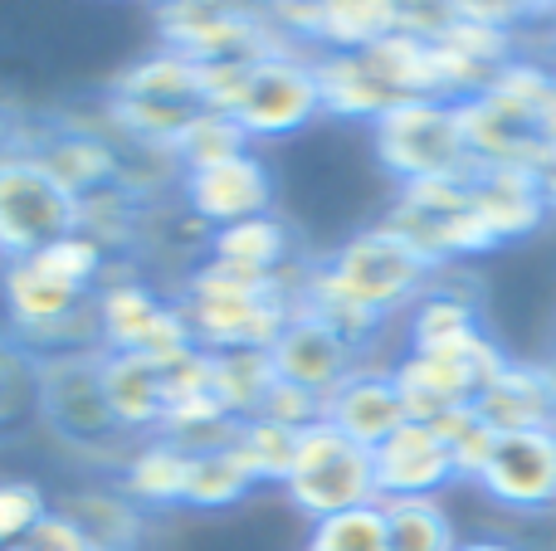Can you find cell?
I'll return each mask as SVG.
<instances>
[{
	"label": "cell",
	"instance_id": "1",
	"mask_svg": "<svg viewBox=\"0 0 556 551\" xmlns=\"http://www.w3.org/2000/svg\"><path fill=\"white\" fill-rule=\"evenodd\" d=\"M113 254L93 234L74 230L45 244L39 254L0 264V303H5L10 337L35 357L98 351L93 293L113 273Z\"/></svg>",
	"mask_w": 556,
	"mask_h": 551
},
{
	"label": "cell",
	"instance_id": "2",
	"mask_svg": "<svg viewBox=\"0 0 556 551\" xmlns=\"http://www.w3.org/2000/svg\"><path fill=\"white\" fill-rule=\"evenodd\" d=\"M176 303L186 312L191 342L211 357H220V351H269L298 312L288 279H244V273H230L211 259L191 269L186 293Z\"/></svg>",
	"mask_w": 556,
	"mask_h": 551
},
{
	"label": "cell",
	"instance_id": "3",
	"mask_svg": "<svg viewBox=\"0 0 556 551\" xmlns=\"http://www.w3.org/2000/svg\"><path fill=\"white\" fill-rule=\"evenodd\" d=\"M201 113H211L201 64L186 54H172V49H152L132 68H123L113 78V93H108V117H113L117 132L166 156L176 152L181 132Z\"/></svg>",
	"mask_w": 556,
	"mask_h": 551
},
{
	"label": "cell",
	"instance_id": "4",
	"mask_svg": "<svg viewBox=\"0 0 556 551\" xmlns=\"http://www.w3.org/2000/svg\"><path fill=\"white\" fill-rule=\"evenodd\" d=\"M303 273L317 283V289L332 293V298L352 303V308H362L366 318L386 322L391 312L415 308V298L430 289L434 269L401 240V234L376 225V230L352 234V240H346L342 249H332L327 259L307 264Z\"/></svg>",
	"mask_w": 556,
	"mask_h": 551
},
{
	"label": "cell",
	"instance_id": "5",
	"mask_svg": "<svg viewBox=\"0 0 556 551\" xmlns=\"http://www.w3.org/2000/svg\"><path fill=\"white\" fill-rule=\"evenodd\" d=\"M371 137L381 166L401 185L464 181L479 171L464 137L459 103H444V98H415V103L391 107L381 123H371Z\"/></svg>",
	"mask_w": 556,
	"mask_h": 551
},
{
	"label": "cell",
	"instance_id": "6",
	"mask_svg": "<svg viewBox=\"0 0 556 551\" xmlns=\"http://www.w3.org/2000/svg\"><path fill=\"white\" fill-rule=\"evenodd\" d=\"M508 357L503 347L489 337V332H473L464 342H450V347L434 351H405L395 371V386H401L405 415L420 420V425H434V420L454 415V410L479 406V396L503 376Z\"/></svg>",
	"mask_w": 556,
	"mask_h": 551
},
{
	"label": "cell",
	"instance_id": "7",
	"mask_svg": "<svg viewBox=\"0 0 556 551\" xmlns=\"http://www.w3.org/2000/svg\"><path fill=\"white\" fill-rule=\"evenodd\" d=\"M156 49L186 54L195 64H260L278 54L283 35L269 15L244 5H215V0H172L156 5Z\"/></svg>",
	"mask_w": 556,
	"mask_h": 551
},
{
	"label": "cell",
	"instance_id": "8",
	"mask_svg": "<svg viewBox=\"0 0 556 551\" xmlns=\"http://www.w3.org/2000/svg\"><path fill=\"white\" fill-rule=\"evenodd\" d=\"M386 230L401 234L430 269L459 259V254H489V225L479 215L469 176L464 181H420V185H401Z\"/></svg>",
	"mask_w": 556,
	"mask_h": 551
},
{
	"label": "cell",
	"instance_id": "9",
	"mask_svg": "<svg viewBox=\"0 0 556 551\" xmlns=\"http://www.w3.org/2000/svg\"><path fill=\"white\" fill-rule=\"evenodd\" d=\"M288 503L298 513H307L313 523L332 513H346V508L362 503H381L376 498V469H371V449H362L356 439H346L342 430H332L327 420L307 425L298 435V454L293 469H288L283 484Z\"/></svg>",
	"mask_w": 556,
	"mask_h": 551
},
{
	"label": "cell",
	"instance_id": "10",
	"mask_svg": "<svg viewBox=\"0 0 556 551\" xmlns=\"http://www.w3.org/2000/svg\"><path fill=\"white\" fill-rule=\"evenodd\" d=\"M93 322H98V351H117V357L166 361L181 347H191V328H186L181 303L162 298L137 273H108L98 283Z\"/></svg>",
	"mask_w": 556,
	"mask_h": 551
},
{
	"label": "cell",
	"instance_id": "11",
	"mask_svg": "<svg viewBox=\"0 0 556 551\" xmlns=\"http://www.w3.org/2000/svg\"><path fill=\"white\" fill-rule=\"evenodd\" d=\"M78 230V201L35 162L15 152L0 162V259H25Z\"/></svg>",
	"mask_w": 556,
	"mask_h": 551
},
{
	"label": "cell",
	"instance_id": "12",
	"mask_svg": "<svg viewBox=\"0 0 556 551\" xmlns=\"http://www.w3.org/2000/svg\"><path fill=\"white\" fill-rule=\"evenodd\" d=\"M39 420L64 439L68 449L98 454L113 439H123L113 410L103 396V371L98 351H64V357H39Z\"/></svg>",
	"mask_w": 556,
	"mask_h": 551
},
{
	"label": "cell",
	"instance_id": "13",
	"mask_svg": "<svg viewBox=\"0 0 556 551\" xmlns=\"http://www.w3.org/2000/svg\"><path fill=\"white\" fill-rule=\"evenodd\" d=\"M313 117H323V88H317V64L298 49H278L250 68L244 98L235 107V123L254 137H293Z\"/></svg>",
	"mask_w": 556,
	"mask_h": 551
},
{
	"label": "cell",
	"instance_id": "14",
	"mask_svg": "<svg viewBox=\"0 0 556 551\" xmlns=\"http://www.w3.org/2000/svg\"><path fill=\"white\" fill-rule=\"evenodd\" d=\"M278 35H298L317 44L323 54H362L376 39L401 29V5L395 0H288V5L264 10Z\"/></svg>",
	"mask_w": 556,
	"mask_h": 551
},
{
	"label": "cell",
	"instance_id": "15",
	"mask_svg": "<svg viewBox=\"0 0 556 551\" xmlns=\"http://www.w3.org/2000/svg\"><path fill=\"white\" fill-rule=\"evenodd\" d=\"M479 488L513 513L556 508V425L513 430L493 439V454L479 474Z\"/></svg>",
	"mask_w": 556,
	"mask_h": 551
},
{
	"label": "cell",
	"instance_id": "16",
	"mask_svg": "<svg viewBox=\"0 0 556 551\" xmlns=\"http://www.w3.org/2000/svg\"><path fill=\"white\" fill-rule=\"evenodd\" d=\"M181 201H186V215L195 225H205V230H225V225L254 220V215H274V171L264 156L244 152L235 162L186 171Z\"/></svg>",
	"mask_w": 556,
	"mask_h": 551
},
{
	"label": "cell",
	"instance_id": "17",
	"mask_svg": "<svg viewBox=\"0 0 556 551\" xmlns=\"http://www.w3.org/2000/svg\"><path fill=\"white\" fill-rule=\"evenodd\" d=\"M371 469H376V498H381V503L434 498L450 478H459L444 435L434 425H420V420H405L386 445H376Z\"/></svg>",
	"mask_w": 556,
	"mask_h": 551
},
{
	"label": "cell",
	"instance_id": "18",
	"mask_svg": "<svg viewBox=\"0 0 556 551\" xmlns=\"http://www.w3.org/2000/svg\"><path fill=\"white\" fill-rule=\"evenodd\" d=\"M269 361H274V376L283 381V386H298L317 400H327L356 367H362V357H356L332 328L307 318V312H293V322L278 332V342L269 347Z\"/></svg>",
	"mask_w": 556,
	"mask_h": 551
},
{
	"label": "cell",
	"instance_id": "19",
	"mask_svg": "<svg viewBox=\"0 0 556 551\" xmlns=\"http://www.w3.org/2000/svg\"><path fill=\"white\" fill-rule=\"evenodd\" d=\"M25 152L64 185L74 201L108 191V185H123V152H117L113 137L88 132V127H54L45 137H25Z\"/></svg>",
	"mask_w": 556,
	"mask_h": 551
},
{
	"label": "cell",
	"instance_id": "20",
	"mask_svg": "<svg viewBox=\"0 0 556 551\" xmlns=\"http://www.w3.org/2000/svg\"><path fill=\"white\" fill-rule=\"evenodd\" d=\"M323 420L332 430H342L346 439H356L362 449H376L405 425V400L395 386V371L386 367H356L332 396L323 400Z\"/></svg>",
	"mask_w": 556,
	"mask_h": 551
},
{
	"label": "cell",
	"instance_id": "21",
	"mask_svg": "<svg viewBox=\"0 0 556 551\" xmlns=\"http://www.w3.org/2000/svg\"><path fill=\"white\" fill-rule=\"evenodd\" d=\"M205 259L230 273H244V279H288V283H298V273L307 269V264L298 259L293 225L278 220V215H254V220L211 230Z\"/></svg>",
	"mask_w": 556,
	"mask_h": 551
},
{
	"label": "cell",
	"instance_id": "22",
	"mask_svg": "<svg viewBox=\"0 0 556 551\" xmlns=\"http://www.w3.org/2000/svg\"><path fill=\"white\" fill-rule=\"evenodd\" d=\"M469 185H473L483 225H489L493 249L532 234L552 210L532 166H479V171L469 176Z\"/></svg>",
	"mask_w": 556,
	"mask_h": 551
},
{
	"label": "cell",
	"instance_id": "23",
	"mask_svg": "<svg viewBox=\"0 0 556 551\" xmlns=\"http://www.w3.org/2000/svg\"><path fill=\"white\" fill-rule=\"evenodd\" d=\"M98 371H103V396L113 410L123 435H162L166 425V381H162V361L152 357H117V351H98Z\"/></svg>",
	"mask_w": 556,
	"mask_h": 551
},
{
	"label": "cell",
	"instance_id": "24",
	"mask_svg": "<svg viewBox=\"0 0 556 551\" xmlns=\"http://www.w3.org/2000/svg\"><path fill=\"white\" fill-rule=\"evenodd\" d=\"M195 454L181 449L166 435H147L127 449L117 464V488L132 498L142 513H166V508H186V488H191Z\"/></svg>",
	"mask_w": 556,
	"mask_h": 551
},
{
	"label": "cell",
	"instance_id": "25",
	"mask_svg": "<svg viewBox=\"0 0 556 551\" xmlns=\"http://www.w3.org/2000/svg\"><path fill=\"white\" fill-rule=\"evenodd\" d=\"M493 435H513V430H547L556 420V396L542 376V367H518L508 361L503 376L473 406Z\"/></svg>",
	"mask_w": 556,
	"mask_h": 551
},
{
	"label": "cell",
	"instance_id": "26",
	"mask_svg": "<svg viewBox=\"0 0 556 551\" xmlns=\"http://www.w3.org/2000/svg\"><path fill=\"white\" fill-rule=\"evenodd\" d=\"M74 527L84 533L88 551H142L147 542V513L123 494V488H84L64 503Z\"/></svg>",
	"mask_w": 556,
	"mask_h": 551
},
{
	"label": "cell",
	"instance_id": "27",
	"mask_svg": "<svg viewBox=\"0 0 556 551\" xmlns=\"http://www.w3.org/2000/svg\"><path fill=\"white\" fill-rule=\"evenodd\" d=\"M313 64H317V88H323V113L352 117V123H381L391 107H401L362 54H317Z\"/></svg>",
	"mask_w": 556,
	"mask_h": 551
},
{
	"label": "cell",
	"instance_id": "28",
	"mask_svg": "<svg viewBox=\"0 0 556 551\" xmlns=\"http://www.w3.org/2000/svg\"><path fill=\"white\" fill-rule=\"evenodd\" d=\"M278 386L269 351H220L211 371V396L230 410L235 420H254L269 400V390Z\"/></svg>",
	"mask_w": 556,
	"mask_h": 551
},
{
	"label": "cell",
	"instance_id": "29",
	"mask_svg": "<svg viewBox=\"0 0 556 551\" xmlns=\"http://www.w3.org/2000/svg\"><path fill=\"white\" fill-rule=\"evenodd\" d=\"M479 328V303L459 289H425L410 308V351H434L450 342L473 337Z\"/></svg>",
	"mask_w": 556,
	"mask_h": 551
},
{
	"label": "cell",
	"instance_id": "30",
	"mask_svg": "<svg viewBox=\"0 0 556 551\" xmlns=\"http://www.w3.org/2000/svg\"><path fill=\"white\" fill-rule=\"evenodd\" d=\"M386 551H459V537L434 498H401L386 503Z\"/></svg>",
	"mask_w": 556,
	"mask_h": 551
},
{
	"label": "cell",
	"instance_id": "31",
	"mask_svg": "<svg viewBox=\"0 0 556 551\" xmlns=\"http://www.w3.org/2000/svg\"><path fill=\"white\" fill-rule=\"evenodd\" d=\"M250 469L240 464L235 449H211V454H195L191 464V488H186V508H201V513H220V508H235L254 494Z\"/></svg>",
	"mask_w": 556,
	"mask_h": 551
},
{
	"label": "cell",
	"instance_id": "32",
	"mask_svg": "<svg viewBox=\"0 0 556 551\" xmlns=\"http://www.w3.org/2000/svg\"><path fill=\"white\" fill-rule=\"evenodd\" d=\"M230 449L240 454V464L250 469L254 484H288V469H293V454H298V430L254 415L240 425Z\"/></svg>",
	"mask_w": 556,
	"mask_h": 551
},
{
	"label": "cell",
	"instance_id": "33",
	"mask_svg": "<svg viewBox=\"0 0 556 551\" xmlns=\"http://www.w3.org/2000/svg\"><path fill=\"white\" fill-rule=\"evenodd\" d=\"M244 152H250V132H244L230 113H201L181 132L172 162L181 166V176H186V171H205V166L235 162V156H244Z\"/></svg>",
	"mask_w": 556,
	"mask_h": 551
},
{
	"label": "cell",
	"instance_id": "34",
	"mask_svg": "<svg viewBox=\"0 0 556 551\" xmlns=\"http://www.w3.org/2000/svg\"><path fill=\"white\" fill-rule=\"evenodd\" d=\"M39 415V357L15 337H0V435Z\"/></svg>",
	"mask_w": 556,
	"mask_h": 551
},
{
	"label": "cell",
	"instance_id": "35",
	"mask_svg": "<svg viewBox=\"0 0 556 551\" xmlns=\"http://www.w3.org/2000/svg\"><path fill=\"white\" fill-rule=\"evenodd\" d=\"M307 551H386V503H362L313 523Z\"/></svg>",
	"mask_w": 556,
	"mask_h": 551
},
{
	"label": "cell",
	"instance_id": "36",
	"mask_svg": "<svg viewBox=\"0 0 556 551\" xmlns=\"http://www.w3.org/2000/svg\"><path fill=\"white\" fill-rule=\"evenodd\" d=\"M434 430H440L444 445H450L459 478H473V484H479L483 464H489V454H493V439H498L489 425H483L479 410H473V406L469 410H454V415L434 420Z\"/></svg>",
	"mask_w": 556,
	"mask_h": 551
},
{
	"label": "cell",
	"instance_id": "37",
	"mask_svg": "<svg viewBox=\"0 0 556 551\" xmlns=\"http://www.w3.org/2000/svg\"><path fill=\"white\" fill-rule=\"evenodd\" d=\"M45 513H49V503L39 484H29V478H0V551H15Z\"/></svg>",
	"mask_w": 556,
	"mask_h": 551
},
{
	"label": "cell",
	"instance_id": "38",
	"mask_svg": "<svg viewBox=\"0 0 556 551\" xmlns=\"http://www.w3.org/2000/svg\"><path fill=\"white\" fill-rule=\"evenodd\" d=\"M260 415H264V420H278V425H288V430H298V435H303L307 425H317V420H323V400L278 381V386L269 390V400H264Z\"/></svg>",
	"mask_w": 556,
	"mask_h": 551
},
{
	"label": "cell",
	"instance_id": "39",
	"mask_svg": "<svg viewBox=\"0 0 556 551\" xmlns=\"http://www.w3.org/2000/svg\"><path fill=\"white\" fill-rule=\"evenodd\" d=\"M15 551H88V542H84V533L74 527V517H68L64 508H49Z\"/></svg>",
	"mask_w": 556,
	"mask_h": 551
},
{
	"label": "cell",
	"instance_id": "40",
	"mask_svg": "<svg viewBox=\"0 0 556 551\" xmlns=\"http://www.w3.org/2000/svg\"><path fill=\"white\" fill-rule=\"evenodd\" d=\"M15 152H25V117H20L10 103H0V162Z\"/></svg>",
	"mask_w": 556,
	"mask_h": 551
},
{
	"label": "cell",
	"instance_id": "41",
	"mask_svg": "<svg viewBox=\"0 0 556 551\" xmlns=\"http://www.w3.org/2000/svg\"><path fill=\"white\" fill-rule=\"evenodd\" d=\"M542 146H547V156H556V78H552L547 103H542Z\"/></svg>",
	"mask_w": 556,
	"mask_h": 551
},
{
	"label": "cell",
	"instance_id": "42",
	"mask_svg": "<svg viewBox=\"0 0 556 551\" xmlns=\"http://www.w3.org/2000/svg\"><path fill=\"white\" fill-rule=\"evenodd\" d=\"M538 181H542V195H547V205L556 210V156H547V162L538 166Z\"/></svg>",
	"mask_w": 556,
	"mask_h": 551
},
{
	"label": "cell",
	"instance_id": "43",
	"mask_svg": "<svg viewBox=\"0 0 556 551\" xmlns=\"http://www.w3.org/2000/svg\"><path fill=\"white\" fill-rule=\"evenodd\" d=\"M459 551H518L508 542H459Z\"/></svg>",
	"mask_w": 556,
	"mask_h": 551
},
{
	"label": "cell",
	"instance_id": "44",
	"mask_svg": "<svg viewBox=\"0 0 556 551\" xmlns=\"http://www.w3.org/2000/svg\"><path fill=\"white\" fill-rule=\"evenodd\" d=\"M542 376H547V386H552V396H556V357L542 361Z\"/></svg>",
	"mask_w": 556,
	"mask_h": 551
}]
</instances>
